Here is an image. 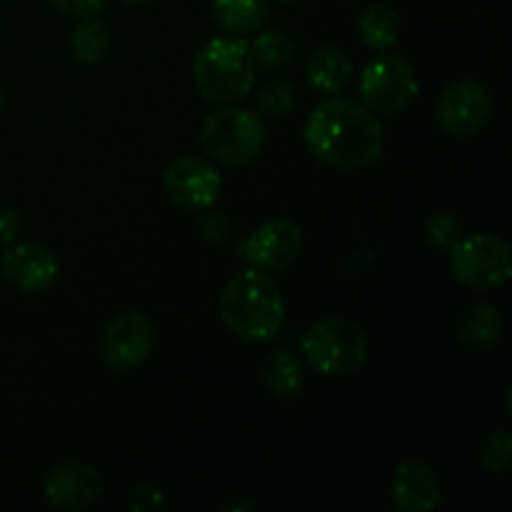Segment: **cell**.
Returning <instances> with one entry per match:
<instances>
[{
  "instance_id": "3",
  "label": "cell",
  "mask_w": 512,
  "mask_h": 512,
  "mask_svg": "<svg viewBox=\"0 0 512 512\" xmlns=\"http://www.w3.org/2000/svg\"><path fill=\"white\" fill-rule=\"evenodd\" d=\"M253 48L243 38H213L198 50L193 60V78L198 93L208 103L233 105L253 90Z\"/></svg>"
},
{
  "instance_id": "21",
  "label": "cell",
  "mask_w": 512,
  "mask_h": 512,
  "mask_svg": "<svg viewBox=\"0 0 512 512\" xmlns=\"http://www.w3.org/2000/svg\"><path fill=\"white\" fill-rule=\"evenodd\" d=\"M253 48L255 65L268 73L273 70H283L285 65L293 60V40L285 33H278V30H270V33H260L258 38L250 43Z\"/></svg>"
},
{
  "instance_id": "29",
  "label": "cell",
  "mask_w": 512,
  "mask_h": 512,
  "mask_svg": "<svg viewBox=\"0 0 512 512\" xmlns=\"http://www.w3.org/2000/svg\"><path fill=\"white\" fill-rule=\"evenodd\" d=\"M258 505L253 503L250 498H238V500H230L228 505H223V510H255Z\"/></svg>"
},
{
  "instance_id": "7",
  "label": "cell",
  "mask_w": 512,
  "mask_h": 512,
  "mask_svg": "<svg viewBox=\"0 0 512 512\" xmlns=\"http://www.w3.org/2000/svg\"><path fill=\"white\" fill-rule=\"evenodd\" d=\"M418 93V75L403 55L380 53L360 75V98L375 115H395L408 108Z\"/></svg>"
},
{
  "instance_id": "14",
  "label": "cell",
  "mask_w": 512,
  "mask_h": 512,
  "mask_svg": "<svg viewBox=\"0 0 512 512\" xmlns=\"http://www.w3.org/2000/svg\"><path fill=\"white\" fill-rule=\"evenodd\" d=\"M3 278L23 293H43L58 278V260L38 243H18L0 260Z\"/></svg>"
},
{
  "instance_id": "12",
  "label": "cell",
  "mask_w": 512,
  "mask_h": 512,
  "mask_svg": "<svg viewBox=\"0 0 512 512\" xmlns=\"http://www.w3.org/2000/svg\"><path fill=\"white\" fill-rule=\"evenodd\" d=\"M105 480L98 468L80 460H65L55 465L45 478V500L58 510H88L103 498Z\"/></svg>"
},
{
  "instance_id": "20",
  "label": "cell",
  "mask_w": 512,
  "mask_h": 512,
  "mask_svg": "<svg viewBox=\"0 0 512 512\" xmlns=\"http://www.w3.org/2000/svg\"><path fill=\"white\" fill-rule=\"evenodd\" d=\"M110 50V28L103 20L85 18L83 23H78L70 35V53L78 63L93 65L108 55Z\"/></svg>"
},
{
  "instance_id": "25",
  "label": "cell",
  "mask_w": 512,
  "mask_h": 512,
  "mask_svg": "<svg viewBox=\"0 0 512 512\" xmlns=\"http://www.w3.org/2000/svg\"><path fill=\"white\" fill-rule=\"evenodd\" d=\"M165 505H168V500H165L163 490L155 488V485L150 483L138 485V488L128 495V510L133 512H158L165 510Z\"/></svg>"
},
{
  "instance_id": "11",
  "label": "cell",
  "mask_w": 512,
  "mask_h": 512,
  "mask_svg": "<svg viewBox=\"0 0 512 512\" xmlns=\"http://www.w3.org/2000/svg\"><path fill=\"white\" fill-rule=\"evenodd\" d=\"M155 345V328L138 310L120 313L103 333V358L113 370H133L148 360Z\"/></svg>"
},
{
  "instance_id": "5",
  "label": "cell",
  "mask_w": 512,
  "mask_h": 512,
  "mask_svg": "<svg viewBox=\"0 0 512 512\" xmlns=\"http://www.w3.org/2000/svg\"><path fill=\"white\" fill-rule=\"evenodd\" d=\"M200 145L223 165H248L265 145V125L258 113L220 105L200 123Z\"/></svg>"
},
{
  "instance_id": "2",
  "label": "cell",
  "mask_w": 512,
  "mask_h": 512,
  "mask_svg": "<svg viewBox=\"0 0 512 512\" xmlns=\"http://www.w3.org/2000/svg\"><path fill=\"white\" fill-rule=\"evenodd\" d=\"M220 318L240 340H273L285 323V300L273 275L258 268L235 275L220 295Z\"/></svg>"
},
{
  "instance_id": "24",
  "label": "cell",
  "mask_w": 512,
  "mask_h": 512,
  "mask_svg": "<svg viewBox=\"0 0 512 512\" xmlns=\"http://www.w3.org/2000/svg\"><path fill=\"white\" fill-rule=\"evenodd\" d=\"M460 225L450 213H435L425 220V238L430 245L440 250H448L458 240Z\"/></svg>"
},
{
  "instance_id": "18",
  "label": "cell",
  "mask_w": 512,
  "mask_h": 512,
  "mask_svg": "<svg viewBox=\"0 0 512 512\" xmlns=\"http://www.w3.org/2000/svg\"><path fill=\"white\" fill-rule=\"evenodd\" d=\"M213 18L233 35L255 33L268 20V0H210Z\"/></svg>"
},
{
  "instance_id": "30",
  "label": "cell",
  "mask_w": 512,
  "mask_h": 512,
  "mask_svg": "<svg viewBox=\"0 0 512 512\" xmlns=\"http://www.w3.org/2000/svg\"><path fill=\"white\" fill-rule=\"evenodd\" d=\"M123 3H130V5H140V3H148V0H123Z\"/></svg>"
},
{
  "instance_id": "1",
  "label": "cell",
  "mask_w": 512,
  "mask_h": 512,
  "mask_svg": "<svg viewBox=\"0 0 512 512\" xmlns=\"http://www.w3.org/2000/svg\"><path fill=\"white\" fill-rule=\"evenodd\" d=\"M305 145L323 165L360 170L383 155L385 130L378 115L355 100L330 95L305 120Z\"/></svg>"
},
{
  "instance_id": "27",
  "label": "cell",
  "mask_w": 512,
  "mask_h": 512,
  "mask_svg": "<svg viewBox=\"0 0 512 512\" xmlns=\"http://www.w3.org/2000/svg\"><path fill=\"white\" fill-rule=\"evenodd\" d=\"M53 8H58L60 13L68 15V18H95L98 13H103V8L108 5V0H50Z\"/></svg>"
},
{
  "instance_id": "10",
  "label": "cell",
  "mask_w": 512,
  "mask_h": 512,
  "mask_svg": "<svg viewBox=\"0 0 512 512\" xmlns=\"http://www.w3.org/2000/svg\"><path fill=\"white\" fill-rule=\"evenodd\" d=\"M305 248V233L293 220H270L238 243L240 258L265 273H280L300 258Z\"/></svg>"
},
{
  "instance_id": "19",
  "label": "cell",
  "mask_w": 512,
  "mask_h": 512,
  "mask_svg": "<svg viewBox=\"0 0 512 512\" xmlns=\"http://www.w3.org/2000/svg\"><path fill=\"white\" fill-rule=\"evenodd\" d=\"M358 33L368 48L385 53V50H393L398 45L403 23L390 5H370L358 18Z\"/></svg>"
},
{
  "instance_id": "15",
  "label": "cell",
  "mask_w": 512,
  "mask_h": 512,
  "mask_svg": "<svg viewBox=\"0 0 512 512\" xmlns=\"http://www.w3.org/2000/svg\"><path fill=\"white\" fill-rule=\"evenodd\" d=\"M455 335L460 345L470 353L485 355L500 343L503 335V318L498 308L490 303H468L455 318Z\"/></svg>"
},
{
  "instance_id": "9",
  "label": "cell",
  "mask_w": 512,
  "mask_h": 512,
  "mask_svg": "<svg viewBox=\"0 0 512 512\" xmlns=\"http://www.w3.org/2000/svg\"><path fill=\"white\" fill-rule=\"evenodd\" d=\"M163 185L168 198L178 208L203 213L218 203L223 180L208 160L198 158V155H178L165 168Z\"/></svg>"
},
{
  "instance_id": "6",
  "label": "cell",
  "mask_w": 512,
  "mask_h": 512,
  "mask_svg": "<svg viewBox=\"0 0 512 512\" xmlns=\"http://www.w3.org/2000/svg\"><path fill=\"white\" fill-rule=\"evenodd\" d=\"M450 268L455 280L470 290L503 288L512 275L510 245L498 235H470L450 245Z\"/></svg>"
},
{
  "instance_id": "13",
  "label": "cell",
  "mask_w": 512,
  "mask_h": 512,
  "mask_svg": "<svg viewBox=\"0 0 512 512\" xmlns=\"http://www.w3.org/2000/svg\"><path fill=\"white\" fill-rule=\"evenodd\" d=\"M390 500L398 512H428L443 503V483L433 465L423 460H403L395 468Z\"/></svg>"
},
{
  "instance_id": "26",
  "label": "cell",
  "mask_w": 512,
  "mask_h": 512,
  "mask_svg": "<svg viewBox=\"0 0 512 512\" xmlns=\"http://www.w3.org/2000/svg\"><path fill=\"white\" fill-rule=\"evenodd\" d=\"M198 233L203 235V240H208V243H223L230 235L228 215L215 213L213 208L203 210V215H200L198 220Z\"/></svg>"
},
{
  "instance_id": "17",
  "label": "cell",
  "mask_w": 512,
  "mask_h": 512,
  "mask_svg": "<svg viewBox=\"0 0 512 512\" xmlns=\"http://www.w3.org/2000/svg\"><path fill=\"white\" fill-rule=\"evenodd\" d=\"M260 378H263V385L268 388L270 395L280 400H290L303 390L305 365L290 350H275L265 358Z\"/></svg>"
},
{
  "instance_id": "28",
  "label": "cell",
  "mask_w": 512,
  "mask_h": 512,
  "mask_svg": "<svg viewBox=\"0 0 512 512\" xmlns=\"http://www.w3.org/2000/svg\"><path fill=\"white\" fill-rule=\"evenodd\" d=\"M20 215L13 208H0V245H10L18 238Z\"/></svg>"
},
{
  "instance_id": "23",
  "label": "cell",
  "mask_w": 512,
  "mask_h": 512,
  "mask_svg": "<svg viewBox=\"0 0 512 512\" xmlns=\"http://www.w3.org/2000/svg\"><path fill=\"white\" fill-rule=\"evenodd\" d=\"M295 95L293 85L285 83V80H273V83L265 85L258 95V113L268 120H278L288 115V110L293 108Z\"/></svg>"
},
{
  "instance_id": "32",
  "label": "cell",
  "mask_w": 512,
  "mask_h": 512,
  "mask_svg": "<svg viewBox=\"0 0 512 512\" xmlns=\"http://www.w3.org/2000/svg\"><path fill=\"white\" fill-rule=\"evenodd\" d=\"M280 3H288V0H280Z\"/></svg>"
},
{
  "instance_id": "22",
  "label": "cell",
  "mask_w": 512,
  "mask_h": 512,
  "mask_svg": "<svg viewBox=\"0 0 512 512\" xmlns=\"http://www.w3.org/2000/svg\"><path fill=\"white\" fill-rule=\"evenodd\" d=\"M478 460L488 475H505L512 465V435L508 430H495L483 440L478 450Z\"/></svg>"
},
{
  "instance_id": "8",
  "label": "cell",
  "mask_w": 512,
  "mask_h": 512,
  "mask_svg": "<svg viewBox=\"0 0 512 512\" xmlns=\"http://www.w3.org/2000/svg\"><path fill=\"white\" fill-rule=\"evenodd\" d=\"M435 118L453 138H473L493 118V95L480 80H455L440 95Z\"/></svg>"
},
{
  "instance_id": "16",
  "label": "cell",
  "mask_w": 512,
  "mask_h": 512,
  "mask_svg": "<svg viewBox=\"0 0 512 512\" xmlns=\"http://www.w3.org/2000/svg\"><path fill=\"white\" fill-rule=\"evenodd\" d=\"M353 75V60L338 45H323L313 53L308 65V80L318 93L338 95Z\"/></svg>"
},
{
  "instance_id": "31",
  "label": "cell",
  "mask_w": 512,
  "mask_h": 512,
  "mask_svg": "<svg viewBox=\"0 0 512 512\" xmlns=\"http://www.w3.org/2000/svg\"><path fill=\"white\" fill-rule=\"evenodd\" d=\"M0 110H3V90H0Z\"/></svg>"
},
{
  "instance_id": "4",
  "label": "cell",
  "mask_w": 512,
  "mask_h": 512,
  "mask_svg": "<svg viewBox=\"0 0 512 512\" xmlns=\"http://www.w3.org/2000/svg\"><path fill=\"white\" fill-rule=\"evenodd\" d=\"M303 353L320 375L348 378L365 365L370 343L365 330L353 320L325 318L305 333Z\"/></svg>"
}]
</instances>
